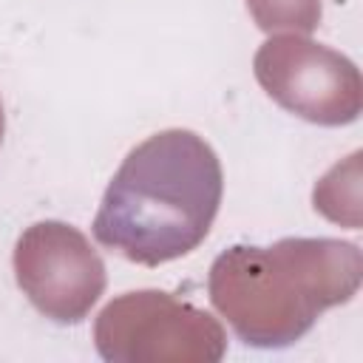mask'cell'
<instances>
[{"label":"cell","instance_id":"cell-1","mask_svg":"<svg viewBox=\"0 0 363 363\" xmlns=\"http://www.w3.org/2000/svg\"><path fill=\"white\" fill-rule=\"evenodd\" d=\"M221 193L216 150L193 130H159L136 145L108 182L94 238L147 267L182 258L210 233Z\"/></svg>","mask_w":363,"mask_h":363}]
</instances>
